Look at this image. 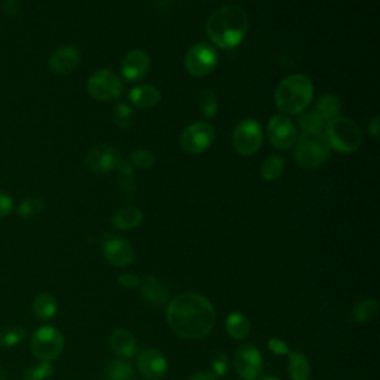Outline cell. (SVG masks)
<instances>
[{"mask_svg":"<svg viewBox=\"0 0 380 380\" xmlns=\"http://www.w3.org/2000/svg\"><path fill=\"white\" fill-rule=\"evenodd\" d=\"M217 63H219V55L216 53V49L208 43H197L192 46L188 51L185 60L186 70L193 77L208 76L217 67Z\"/></svg>","mask_w":380,"mask_h":380,"instance_id":"cell-9","label":"cell"},{"mask_svg":"<svg viewBox=\"0 0 380 380\" xmlns=\"http://www.w3.org/2000/svg\"><path fill=\"white\" fill-rule=\"evenodd\" d=\"M235 367L242 380H254L261 370V357L253 344H242L235 355Z\"/></svg>","mask_w":380,"mask_h":380,"instance_id":"cell-14","label":"cell"},{"mask_svg":"<svg viewBox=\"0 0 380 380\" xmlns=\"http://www.w3.org/2000/svg\"><path fill=\"white\" fill-rule=\"evenodd\" d=\"M13 210V201L9 193L0 190V219H4L12 212Z\"/></svg>","mask_w":380,"mask_h":380,"instance_id":"cell-38","label":"cell"},{"mask_svg":"<svg viewBox=\"0 0 380 380\" xmlns=\"http://www.w3.org/2000/svg\"><path fill=\"white\" fill-rule=\"evenodd\" d=\"M139 371L148 380H159L165 376L168 369V362L165 357L156 349H147L139 355L137 359Z\"/></svg>","mask_w":380,"mask_h":380,"instance_id":"cell-16","label":"cell"},{"mask_svg":"<svg viewBox=\"0 0 380 380\" xmlns=\"http://www.w3.org/2000/svg\"><path fill=\"white\" fill-rule=\"evenodd\" d=\"M167 320L180 337L197 340L205 337L216 324V310L204 295L183 293L170 302Z\"/></svg>","mask_w":380,"mask_h":380,"instance_id":"cell-1","label":"cell"},{"mask_svg":"<svg viewBox=\"0 0 380 380\" xmlns=\"http://www.w3.org/2000/svg\"><path fill=\"white\" fill-rule=\"evenodd\" d=\"M268 346H269V349L276 354V355H290V349H288V344L284 342V340H281V339H271L268 342Z\"/></svg>","mask_w":380,"mask_h":380,"instance_id":"cell-39","label":"cell"},{"mask_svg":"<svg viewBox=\"0 0 380 380\" xmlns=\"http://www.w3.org/2000/svg\"><path fill=\"white\" fill-rule=\"evenodd\" d=\"M139 287L143 300L152 306H162L170 299L168 287L155 276H146Z\"/></svg>","mask_w":380,"mask_h":380,"instance_id":"cell-18","label":"cell"},{"mask_svg":"<svg viewBox=\"0 0 380 380\" xmlns=\"http://www.w3.org/2000/svg\"><path fill=\"white\" fill-rule=\"evenodd\" d=\"M211 369L217 376H224L229 371V359L223 352H216L211 361Z\"/></svg>","mask_w":380,"mask_h":380,"instance_id":"cell-37","label":"cell"},{"mask_svg":"<svg viewBox=\"0 0 380 380\" xmlns=\"http://www.w3.org/2000/svg\"><path fill=\"white\" fill-rule=\"evenodd\" d=\"M132 109L126 103H119L113 109V121L121 128H129L132 125Z\"/></svg>","mask_w":380,"mask_h":380,"instance_id":"cell-35","label":"cell"},{"mask_svg":"<svg viewBox=\"0 0 380 380\" xmlns=\"http://www.w3.org/2000/svg\"><path fill=\"white\" fill-rule=\"evenodd\" d=\"M27 337V330L23 327H6L0 330V348H13Z\"/></svg>","mask_w":380,"mask_h":380,"instance_id":"cell-31","label":"cell"},{"mask_svg":"<svg viewBox=\"0 0 380 380\" xmlns=\"http://www.w3.org/2000/svg\"><path fill=\"white\" fill-rule=\"evenodd\" d=\"M313 97V85L305 75H291L279 82L275 91L276 109L284 114H297L306 110Z\"/></svg>","mask_w":380,"mask_h":380,"instance_id":"cell-3","label":"cell"},{"mask_svg":"<svg viewBox=\"0 0 380 380\" xmlns=\"http://www.w3.org/2000/svg\"><path fill=\"white\" fill-rule=\"evenodd\" d=\"M54 373L53 366L49 362L42 361L40 364L33 366L24 371V379L26 380H46L48 377H51Z\"/></svg>","mask_w":380,"mask_h":380,"instance_id":"cell-36","label":"cell"},{"mask_svg":"<svg viewBox=\"0 0 380 380\" xmlns=\"http://www.w3.org/2000/svg\"><path fill=\"white\" fill-rule=\"evenodd\" d=\"M250 20L246 12L237 5L222 6L214 11L207 21V35L214 45L232 49L242 43L249 33Z\"/></svg>","mask_w":380,"mask_h":380,"instance_id":"cell-2","label":"cell"},{"mask_svg":"<svg viewBox=\"0 0 380 380\" xmlns=\"http://www.w3.org/2000/svg\"><path fill=\"white\" fill-rule=\"evenodd\" d=\"M268 139L279 151H286L295 144L297 129L286 114H276L268 124Z\"/></svg>","mask_w":380,"mask_h":380,"instance_id":"cell-12","label":"cell"},{"mask_svg":"<svg viewBox=\"0 0 380 380\" xmlns=\"http://www.w3.org/2000/svg\"><path fill=\"white\" fill-rule=\"evenodd\" d=\"M226 330L230 337H234L237 340H242L250 335L251 325H250L249 318L244 317L242 313L234 312V313H230L226 320Z\"/></svg>","mask_w":380,"mask_h":380,"instance_id":"cell-24","label":"cell"},{"mask_svg":"<svg viewBox=\"0 0 380 380\" xmlns=\"http://www.w3.org/2000/svg\"><path fill=\"white\" fill-rule=\"evenodd\" d=\"M30 348L36 358L49 362L61 355L64 349V337L54 327H40L38 332L33 335Z\"/></svg>","mask_w":380,"mask_h":380,"instance_id":"cell-6","label":"cell"},{"mask_svg":"<svg viewBox=\"0 0 380 380\" xmlns=\"http://www.w3.org/2000/svg\"><path fill=\"white\" fill-rule=\"evenodd\" d=\"M324 136L330 148L344 155L357 152L362 143L361 129L354 121L346 118H336L327 122Z\"/></svg>","mask_w":380,"mask_h":380,"instance_id":"cell-5","label":"cell"},{"mask_svg":"<svg viewBox=\"0 0 380 380\" xmlns=\"http://www.w3.org/2000/svg\"><path fill=\"white\" fill-rule=\"evenodd\" d=\"M119 171V186L122 193L126 197H132L136 193V177H134V170H132L131 163L128 161H122L118 167Z\"/></svg>","mask_w":380,"mask_h":380,"instance_id":"cell-28","label":"cell"},{"mask_svg":"<svg viewBox=\"0 0 380 380\" xmlns=\"http://www.w3.org/2000/svg\"><path fill=\"white\" fill-rule=\"evenodd\" d=\"M43 208H45L43 200H40V197H30V200H26L24 202L20 204L16 212H18V216L27 219V217H33V216H36V214L42 212Z\"/></svg>","mask_w":380,"mask_h":380,"instance_id":"cell-34","label":"cell"},{"mask_svg":"<svg viewBox=\"0 0 380 380\" xmlns=\"http://www.w3.org/2000/svg\"><path fill=\"white\" fill-rule=\"evenodd\" d=\"M284 170H286L284 158L278 155H271L263 161L260 167V175L266 181H275L284 174Z\"/></svg>","mask_w":380,"mask_h":380,"instance_id":"cell-26","label":"cell"},{"mask_svg":"<svg viewBox=\"0 0 380 380\" xmlns=\"http://www.w3.org/2000/svg\"><path fill=\"white\" fill-rule=\"evenodd\" d=\"M0 380H5V377H4V371H2V370H0Z\"/></svg>","mask_w":380,"mask_h":380,"instance_id":"cell-44","label":"cell"},{"mask_svg":"<svg viewBox=\"0 0 380 380\" xmlns=\"http://www.w3.org/2000/svg\"><path fill=\"white\" fill-rule=\"evenodd\" d=\"M315 110L321 114L322 119L325 122L333 121V119L339 118L340 110H342L340 98L337 95H335V94H325L318 100V103L315 106Z\"/></svg>","mask_w":380,"mask_h":380,"instance_id":"cell-23","label":"cell"},{"mask_svg":"<svg viewBox=\"0 0 380 380\" xmlns=\"http://www.w3.org/2000/svg\"><path fill=\"white\" fill-rule=\"evenodd\" d=\"M118 283L124 288H137L140 286V278L134 273H124L118 278Z\"/></svg>","mask_w":380,"mask_h":380,"instance_id":"cell-40","label":"cell"},{"mask_svg":"<svg viewBox=\"0 0 380 380\" xmlns=\"http://www.w3.org/2000/svg\"><path fill=\"white\" fill-rule=\"evenodd\" d=\"M189 380H216V376L210 371H197Z\"/></svg>","mask_w":380,"mask_h":380,"instance_id":"cell-42","label":"cell"},{"mask_svg":"<svg viewBox=\"0 0 380 380\" xmlns=\"http://www.w3.org/2000/svg\"><path fill=\"white\" fill-rule=\"evenodd\" d=\"M161 98H162L161 91L153 85H140V87L132 88L129 92L131 104L143 110L158 106Z\"/></svg>","mask_w":380,"mask_h":380,"instance_id":"cell-19","label":"cell"},{"mask_svg":"<svg viewBox=\"0 0 380 380\" xmlns=\"http://www.w3.org/2000/svg\"><path fill=\"white\" fill-rule=\"evenodd\" d=\"M379 313V303L373 299H367L359 302L351 313V320L357 324H366L373 321Z\"/></svg>","mask_w":380,"mask_h":380,"instance_id":"cell-27","label":"cell"},{"mask_svg":"<svg viewBox=\"0 0 380 380\" xmlns=\"http://www.w3.org/2000/svg\"><path fill=\"white\" fill-rule=\"evenodd\" d=\"M200 110L205 118L211 119L217 114L219 110V102H217V95L214 94L211 89H204L200 94Z\"/></svg>","mask_w":380,"mask_h":380,"instance_id":"cell-33","label":"cell"},{"mask_svg":"<svg viewBox=\"0 0 380 380\" xmlns=\"http://www.w3.org/2000/svg\"><path fill=\"white\" fill-rule=\"evenodd\" d=\"M148 69H151V58H148L147 53L141 51V49L129 51L122 61V76L131 82H136L144 77Z\"/></svg>","mask_w":380,"mask_h":380,"instance_id":"cell-17","label":"cell"},{"mask_svg":"<svg viewBox=\"0 0 380 380\" xmlns=\"http://www.w3.org/2000/svg\"><path fill=\"white\" fill-rule=\"evenodd\" d=\"M106 380H132L134 379V370L125 361L116 359L112 361L104 371Z\"/></svg>","mask_w":380,"mask_h":380,"instance_id":"cell-30","label":"cell"},{"mask_svg":"<svg viewBox=\"0 0 380 380\" xmlns=\"http://www.w3.org/2000/svg\"><path fill=\"white\" fill-rule=\"evenodd\" d=\"M57 312V300L53 294L42 293L33 302V313L40 321L51 320Z\"/></svg>","mask_w":380,"mask_h":380,"instance_id":"cell-22","label":"cell"},{"mask_svg":"<svg viewBox=\"0 0 380 380\" xmlns=\"http://www.w3.org/2000/svg\"><path fill=\"white\" fill-rule=\"evenodd\" d=\"M299 125L303 129V132H324L327 122L322 119V116L315 109H312L302 112L299 118Z\"/></svg>","mask_w":380,"mask_h":380,"instance_id":"cell-29","label":"cell"},{"mask_svg":"<svg viewBox=\"0 0 380 380\" xmlns=\"http://www.w3.org/2000/svg\"><path fill=\"white\" fill-rule=\"evenodd\" d=\"M128 162L131 163L132 168L148 170L155 165V155L151 151H147V148H137V151L129 155Z\"/></svg>","mask_w":380,"mask_h":380,"instance_id":"cell-32","label":"cell"},{"mask_svg":"<svg viewBox=\"0 0 380 380\" xmlns=\"http://www.w3.org/2000/svg\"><path fill=\"white\" fill-rule=\"evenodd\" d=\"M88 94L98 102L116 100L122 94L124 85L121 77L113 70L103 69L92 73L87 82Z\"/></svg>","mask_w":380,"mask_h":380,"instance_id":"cell-7","label":"cell"},{"mask_svg":"<svg viewBox=\"0 0 380 380\" xmlns=\"http://www.w3.org/2000/svg\"><path fill=\"white\" fill-rule=\"evenodd\" d=\"M295 143L294 159L303 170H315L321 167L330 156V146L324 132H303Z\"/></svg>","mask_w":380,"mask_h":380,"instance_id":"cell-4","label":"cell"},{"mask_svg":"<svg viewBox=\"0 0 380 380\" xmlns=\"http://www.w3.org/2000/svg\"><path fill=\"white\" fill-rule=\"evenodd\" d=\"M288 373L293 380H309L312 370L308 358L302 352H290Z\"/></svg>","mask_w":380,"mask_h":380,"instance_id":"cell-25","label":"cell"},{"mask_svg":"<svg viewBox=\"0 0 380 380\" xmlns=\"http://www.w3.org/2000/svg\"><path fill=\"white\" fill-rule=\"evenodd\" d=\"M110 344L114 354L122 358H132L137 352L136 337L128 330H116L110 337Z\"/></svg>","mask_w":380,"mask_h":380,"instance_id":"cell-20","label":"cell"},{"mask_svg":"<svg viewBox=\"0 0 380 380\" xmlns=\"http://www.w3.org/2000/svg\"><path fill=\"white\" fill-rule=\"evenodd\" d=\"M260 380H281L279 377H275V376H266V377H263Z\"/></svg>","mask_w":380,"mask_h":380,"instance_id":"cell-43","label":"cell"},{"mask_svg":"<svg viewBox=\"0 0 380 380\" xmlns=\"http://www.w3.org/2000/svg\"><path fill=\"white\" fill-rule=\"evenodd\" d=\"M234 147L242 156H251L259 152L263 143V131L257 121L244 119L234 131Z\"/></svg>","mask_w":380,"mask_h":380,"instance_id":"cell-10","label":"cell"},{"mask_svg":"<svg viewBox=\"0 0 380 380\" xmlns=\"http://www.w3.org/2000/svg\"><path fill=\"white\" fill-rule=\"evenodd\" d=\"M103 253L113 266L118 268H125L134 260V250H132V245L126 239L116 235L106 237L103 242Z\"/></svg>","mask_w":380,"mask_h":380,"instance_id":"cell-13","label":"cell"},{"mask_svg":"<svg viewBox=\"0 0 380 380\" xmlns=\"http://www.w3.org/2000/svg\"><path fill=\"white\" fill-rule=\"evenodd\" d=\"M121 162V153L113 146L107 144L94 146L85 156L87 168L94 174H109L118 170Z\"/></svg>","mask_w":380,"mask_h":380,"instance_id":"cell-11","label":"cell"},{"mask_svg":"<svg viewBox=\"0 0 380 380\" xmlns=\"http://www.w3.org/2000/svg\"><path fill=\"white\" fill-rule=\"evenodd\" d=\"M216 140V129L208 122H195L180 136V147L189 155H200L211 147Z\"/></svg>","mask_w":380,"mask_h":380,"instance_id":"cell-8","label":"cell"},{"mask_svg":"<svg viewBox=\"0 0 380 380\" xmlns=\"http://www.w3.org/2000/svg\"><path fill=\"white\" fill-rule=\"evenodd\" d=\"M379 129H380V119L377 116H374L371 119V122L369 124V132L374 139H379Z\"/></svg>","mask_w":380,"mask_h":380,"instance_id":"cell-41","label":"cell"},{"mask_svg":"<svg viewBox=\"0 0 380 380\" xmlns=\"http://www.w3.org/2000/svg\"><path fill=\"white\" fill-rule=\"evenodd\" d=\"M80 63V51L73 45H64L51 54L48 60V69L54 75H69L77 69Z\"/></svg>","mask_w":380,"mask_h":380,"instance_id":"cell-15","label":"cell"},{"mask_svg":"<svg viewBox=\"0 0 380 380\" xmlns=\"http://www.w3.org/2000/svg\"><path fill=\"white\" fill-rule=\"evenodd\" d=\"M143 222V212L137 207H124L113 214L112 224L119 230L137 227Z\"/></svg>","mask_w":380,"mask_h":380,"instance_id":"cell-21","label":"cell"}]
</instances>
